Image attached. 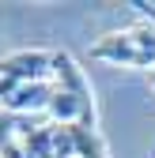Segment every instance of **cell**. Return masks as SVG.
<instances>
[{
  "label": "cell",
  "mask_w": 155,
  "mask_h": 158,
  "mask_svg": "<svg viewBox=\"0 0 155 158\" xmlns=\"http://www.w3.org/2000/svg\"><path fill=\"white\" fill-rule=\"evenodd\" d=\"M91 60L121 64V68H155V23H132L125 30L102 34L91 45Z\"/></svg>",
  "instance_id": "cell-1"
},
{
  "label": "cell",
  "mask_w": 155,
  "mask_h": 158,
  "mask_svg": "<svg viewBox=\"0 0 155 158\" xmlns=\"http://www.w3.org/2000/svg\"><path fill=\"white\" fill-rule=\"evenodd\" d=\"M57 49H15L0 56V83H49Z\"/></svg>",
  "instance_id": "cell-2"
},
{
  "label": "cell",
  "mask_w": 155,
  "mask_h": 158,
  "mask_svg": "<svg viewBox=\"0 0 155 158\" xmlns=\"http://www.w3.org/2000/svg\"><path fill=\"white\" fill-rule=\"evenodd\" d=\"M23 121H27V117H15V113H4V109H0V158H27Z\"/></svg>",
  "instance_id": "cell-3"
},
{
  "label": "cell",
  "mask_w": 155,
  "mask_h": 158,
  "mask_svg": "<svg viewBox=\"0 0 155 158\" xmlns=\"http://www.w3.org/2000/svg\"><path fill=\"white\" fill-rule=\"evenodd\" d=\"M132 8H136L148 23H155V4H148V0H132Z\"/></svg>",
  "instance_id": "cell-4"
},
{
  "label": "cell",
  "mask_w": 155,
  "mask_h": 158,
  "mask_svg": "<svg viewBox=\"0 0 155 158\" xmlns=\"http://www.w3.org/2000/svg\"><path fill=\"white\" fill-rule=\"evenodd\" d=\"M148 83H151V90H155V68H151V72H148Z\"/></svg>",
  "instance_id": "cell-5"
}]
</instances>
